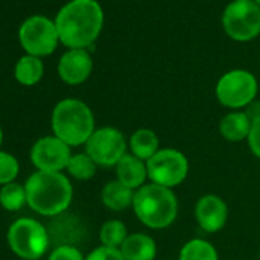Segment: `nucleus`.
<instances>
[{"mask_svg": "<svg viewBox=\"0 0 260 260\" xmlns=\"http://www.w3.org/2000/svg\"><path fill=\"white\" fill-rule=\"evenodd\" d=\"M104 14L96 0H72L55 19L58 39L71 49L90 46L101 32Z\"/></svg>", "mask_w": 260, "mask_h": 260, "instance_id": "obj_1", "label": "nucleus"}, {"mask_svg": "<svg viewBox=\"0 0 260 260\" xmlns=\"http://www.w3.org/2000/svg\"><path fill=\"white\" fill-rule=\"evenodd\" d=\"M25 188L28 205L43 216L61 214L72 201V185L60 172H36Z\"/></svg>", "mask_w": 260, "mask_h": 260, "instance_id": "obj_2", "label": "nucleus"}, {"mask_svg": "<svg viewBox=\"0 0 260 260\" xmlns=\"http://www.w3.org/2000/svg\"><path fill=\"white\" fill-rule=\"evenodd\" d=\"M51 122L54 135L69 147L86 144L95 132L90 109L83 101L74 98L63 100L55 106Z\"/></svg>", "mask_w": 260, "mask_h": 260, "instance_id": "obj_3", "label": "nucleus"}, {"mask_svg": "<svg viewBox=\"0 0 260 260\" xmlns=\"http://www.w3.org/2000/svg\"><path fill=\"white\" fill-rule=\"evenodd\" d=\"M134 210L144 225L159 230L175 222L178 214V201L170 188L158 184H149L137 190Z\"/></svg>", "mask_w": 260, "mask_h": 260, "instance_id": "obj_4", "label": "nucleus"}, {"mask_svg": "<svg viewBox=\"0 0 260 260\" xmlns=\"http://www.w3.org/2000/svg\"><path fill=\"white\" fill-rule=\"evenodd\" d=\"M8 243L19 257L37 260L48 249L49 233L40 222L29 217H22L10 226Z\"/></svg>", "mask_w": 260, "mask_h": 260, "instance_id": "obj_5", "label": "nucleus"}, {"mask_svg": "<svg viewBox=\"0 0 260 260\" xmlns=\"http://www.w3.org/2000/svg\"><path fill=\"white\" fill-rule=\"evenodd\" d=\"M225 32L237 42H249L260 34V7L254 0H234L222 16Z\"/></svg>", "mask_w": 260, "mask_h": 260, "instance_id": "obj_6", "label": "nucleus"}, {"mask_svg": "<svg viewBox=\"0 0 260 260\" xmlns=\"http://www.w3.org/2000/svg\"><path fill=\"white\" fill-rule=\"evenodd\" d=\"M257 95L255 77L242 69L230 71L219 80L216 86V96L220 104L230 109H240L249 106Z\"/></svg>", "mask_w": 260, "mask_h": 260, "instance_id": "obj_7", "label": "nucleus"}, {"mask_svg": "<svg viewBox=\"0 0 260 260\" xmlns=\"http://www.w3.org/2000/svg\"><path fill=\"white\" fill-rule=\"evenodd\" d=\"M146 164L152 184H158L167 188L179 185L188 173V161L185 155L175 149L159 150Z\"/></svg>", "mask_w": 260, "mask_h": 260, "instance_id": "obj_8", "label": "nucleus"}, {"mask_svg": "<svg viewBox=\"0 0 260 260\" xmlns=\"http://www.w3.org/2000/svg\"><path fill=\"white\" fill-rule=\"evenodd\" d=\"M19 37L23 49L34 57L52 54L60 40L55 23L42 16H34L25 20L20 26Z\"/></svg>", "mask_w": 260, "mask_h": 260, "instance_id": "obj_9", "label": "nucleus"}, {"mask_svg": "<svg viewBox=\"0 0 260 260\" xmlns=\"http://www.w3.org/2000/svg\"><path fill=\"white\" fill-rule=\"evenodd\" d=\"M125 140L119 130L113 127H103L92 134L86 143V153L96 162V166H116L125 155Z\"/></svg>", "mask_w": 260, "mask_h": 260, "instance_id": "obj_10", "label": "nucleus"}, {"mask_svg": "<svg viewBox=\"0 0 260 260\" xmlns=\"http://www.w3.org/2000/svg\"><path fill=\"white\" fill-rule=\"evenodd\" d=\"M71 149L57 137L39 140L31 150V161L39 172H61L71 159Z\"/></svg>", "mask_w": 260, "mask_h": 260, "instance_id": "obj_11", "label": "nucleus"}, {"mask_svg": "<svg viewBox=\"0 0 260 260\" xmlns=\"http://www.w3.org/2000/svg\"><path fill=\"white\" fill-rule=\"evenodd\" d=\"M92 72V58L86 49H71L60 58L58 74L68 84H81Z\"/></svg>", "mask_w": 260, "mask_h": 260, "instance_id": "obj_12", "label": "nucleus"}, {"mask_svg": "<svg viewBox=\"0 0 260 260\" xmlns=\"http://www.w3.org/2000/svg\"><path fill=\"white\" fill-rule=\"evenodd\" d=\"M194 213H196L198 223L204 231L216 233L225 225L228 208L226 204L222 201V198L216 194H205L198 201Z\"/></svg>", "mask_w": 260, "mask_h": 260, "instance_id": "obj_13", "label": "nucleus"}, {"mask_svg": "<svg viewBox=\"0 0 260 260\" xmlns=\"http://www.w3.org/2000/svg\"><path fill=\"white\" fill-rule=\"evenodd\" d=\"M115 167L118 181L132 190L141 188L149 178L147 164L135 155H124Z\"/></svg>", "mask_w": 260, "mask_h": 260, "instance_id": "obj_14", "label": "nucleus"}, {"mask_svg": "<svg viewBox=\"0 0 260 260\" xmlns=\"http://www.w3.org/2000/svg\"><path fill=\"white\" fill-rule=\"evenodd\" d=\"M119 249L125 260H153L156 257L155 240L143 233L127 236Z\"/></svg>", "mask_w": 260, "mask_h": 260, "instance_id": "obj_15", "label": "nucleus"}, {"mask_svg": "<svg viewBox=\"0 0 260 260\" xmlns=\"http://www.w3.org/2000/svg\"><path fill=\"white\" fill-rule=\"evenodd\" d=\"M251 118L243 112H231L225 115L220 121V134L225 140L231 143H239L242 140H248L251 130Z\"/></svg>", "mask_w": 260, "mask_h": 260, "instance_id": "obj_16", "label": "nucleus"}, {"mask_svg": "<svg viewBox=\"0 0 260 260\" xmlns=\"http://www.w3.org/2000/svg\"><path fill=\"white\" fill-rule=\"evenodd\" d=\"M101 199L107 208L113 211H122L124 208L134 205L135 191L132 188L125 187L124 184H121L119 181H112L104 185Z\"/></svg>", "mask_w": 260, "mask_h": 260, "instance_id": "obj_17", "label": "nucleus"}, {"mask_svg": "<svg viewBox=\"0 0 260 260\" xmlns=\"http://www.w3.org/2000/svg\"><path fill=\"white\" fill-rule=\"evenodd\" d=\"M130 149L132 155L147 162L159 152V140L153 130L140 128L130 138Z\"/></svg>", "mask_w": 260, "mask_h": 260, "instance_id": "obj_18", "label": "nucleus"}, {"mask_svg": "<svg viewBox=\"0 0 260 260\" xmlns=\"http://www.w3.org/2000/svg\"><path fill=\"white\" fill-rule=\"evenodd\" d=\"M16 80L23 86H34L43 77V63L39 57H22L16 64Z\"/></svg>", "mask_w": 260, "mask_h": 260, "instance_id": "obj_19", "label": "nucleus"}, {"mask_svg": "<svg viewBox=\"0 0 260 260\" xmlns=\"http://www.w3.org/2000/svg\"><path fill=\"white\" fill-rule=\"evenodd\" d=\"M179 260H217V252L210 242L194 239L182 246Z\"/></svg>", "mask_w": 260, "mask_h": 260, "instance_id": "obj_20", "label": "nucleus"}, {"mask_svg": "<svg viewBox=\"0 0 260 260\" xmlns=\"http://www.w3.org/2000/svg\"><path fill=\"white\" fill-rule=\"evenodd\" d=\"M26 201V188L20 184L11 182L2 187L0 190V205L8 211H17L20 210Z\"/></svg>", "mask_w": 260, "mask_h": 260, "instance_id": "obj_21", "label": "nucleus"}, {"mask_svg": "<svg viewBox=\"0 0 260 260\" xmlns=\"http://www.w3.org/2000/svg\"><path fill=\"white\" fill-rule=\"evenodd\" d=\"M127 239V228L121 220H107L100 231V240L103 246L121 248Z\"/></svg>", "mask_w": 260, "mask_h": 260, "instance_id": "obj_22", "label": "nucleus"}, {"mask_svg": "<svg viewBox=\"0 0 260 260\" xmlns=\"http://www.w3.org/2000/svg\"><path fill=\"white\" fill-rule=\"evenodd\" d=\"M66 170L74 178L86 181V179L93 178V175L96 172V162L87 153H78V155H72L71 156Z\"/></svg>", "mask_w": 260, "mask_h": 260, "instance_id": "obj_23", "label": "nucleus"}, {"mask_svg": "<svg viewBox=\"0 0 260 260\" xmlns=\"http://www.w3.org/2000/svg\"><path fill=\"white\" fill-rule=\"evenodd\" d=\"M19 175V161L7 153L0 152V185L11 184Z\"/></svg>", "mask_w": 260, "mask_h": 260, "instance_id": "obj_24", "label": "nucleus"}, {"mask_svg": "<svg viewBox=\"0 0 260 260\" xmlns=\"http://www.w3.org/2000/svg\"><path fill=\"white\" fill-rule=\"evenodd\" d=\"M49 260H84V257L78 248L72 245H60L52 251Z\"/></svg>", "mask_w": 260, "mask_h": 260, "instance_id": "obj_25", "label": "nucleus"}, {"mask_svg": "<svg viewBox=\"0 0 260 260\" xmlns=\"http://www.w3.org/2000/svg\"><path fill=\"white\" fill-rule=\"evenodd\" d=\"M84 260H125L119 248L100 246L93 249Z\"/></svg>", "mask_w": 260, "mask_h": 260, "instance_id": "obj_26", "label": "nucleus"}, {"mask_svg": "<svg viewBox=\"0 0 260 260\" xmlns=\"http://www.w3.org/2000/svg\"><path fill=\"white\" fill-rule=\"evenodd\" d=\"M248 144L251 152L260 158V116L252 119L251 130H249V137H248Z\"/></svg>", "mask_w": 260, "mask_h": 260, "instance_id": "obj_27", "label": "nucleus"}, {"mask_svg": "<svg viewBox=\"0 0 260 260\" xmlns=\"http://www.w3.org/2000/svg\"><path fill=\"white\" fill-rule=\"evenodd\" d=\"M0 144H2V128H0Z\"/></svg>", "mask_w": 260, "mask_h": 260, "instance_id": "obj_28", "label": "nucleus"}, {"mask_svg": "<svg viewBox=\"0 0 260 260\" xmlns=\"http://www.w3.org/2000/svg\"><path fill=\"white\" fill-rule=\"evenodd\" d=\"M254 2H255V4H257L258 7H260V0H254Z\"/></svg>", "mask_w": 260, "mask_h": 260, "instance_id": "obj_29", "label": "nucleus"}]
</instances>
